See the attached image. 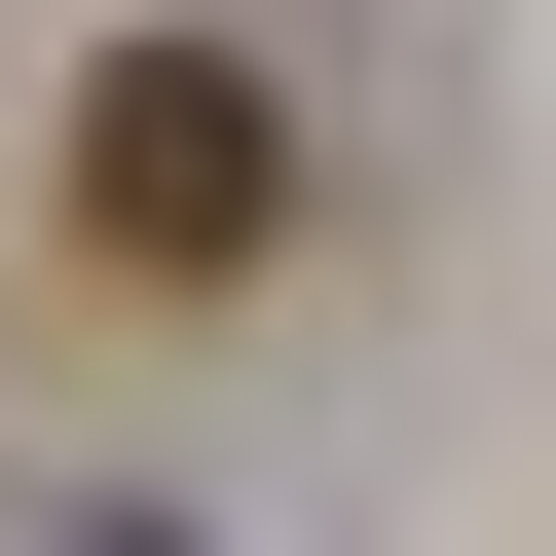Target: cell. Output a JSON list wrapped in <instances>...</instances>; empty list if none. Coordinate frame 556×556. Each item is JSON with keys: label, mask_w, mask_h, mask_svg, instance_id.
Instances as JSON below:
<instances>
[{"label": "cell", "mask_w": 556, "mask_h": 556, "mask_svg": "<svg viewBox=\"0 0 556 556\" xmlns=\"http://www.w3.org/2000/svg\"><path fill=\"white\" fill-rule=\"evenodd\" d=\"M260 260H298V112L223 38H112L75 75V298H260Z\"/></svg>", "instance_id": "1"}]
</instances>
